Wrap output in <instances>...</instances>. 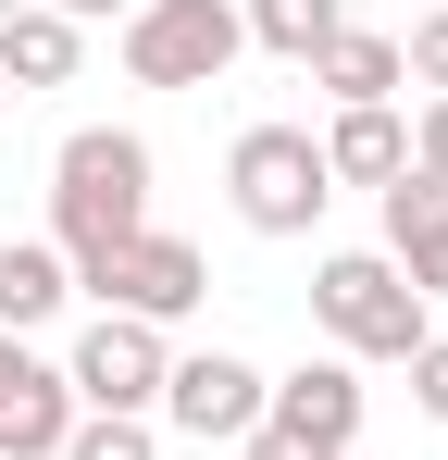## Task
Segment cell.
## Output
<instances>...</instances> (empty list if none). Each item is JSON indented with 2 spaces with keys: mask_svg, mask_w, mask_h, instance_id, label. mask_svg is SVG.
<instances>
[{
  "mask_svg": "<svg viewBox=\"0 0 448 460\" xmlns=\"http://www.w3.org/2000/svg\"><path fill=\"white\" fill-rule=\"evenodd\" d=\"M138 225H149V137L138 125H75L63 150H50V249L87 274Z\"/></svg>",
  "mask_w": 448,
  "mask_h": 460,
  "instance_id": "cell-1",
  "label": "cell"
},
{
  "mask_svg": "<svg viewBox=\"0 0 448 460\" xmlns=\"http://www.w3.org/2000/svg\"><path fill=\"white\" fill-rule=\"evenodd\" d=\"M311 323H324L336 361H411V349L436 336L386 249H324V274H311Z\"/></svg>",
  "mask_w": 448,
  "mask_h": 460,
  "instance_id": "cell-2",
  "label": "cell"
},
{
  "mask_svg": "<svg viewBox=\"0 0 448 460\" xmlns=\"http://www.w3.org/2000/svg\"><path fill=\"white\" fill-rule=\"evenodd\" d=\"M224 199H237V225H249V236H311V225H324V199H336L324 137H311V125H249V137L224 150Z\"/></svg>",
  "mask_w": 448,
  "mask_h": 460,
  "instance_id": "cell-3",
  "label": "cell"
},
{
  "mask_svg": "<svg viewBox=\"0 0 448 460\" xmlns=\"http://www.w3.org/2000/svg\"><path fill=\"white\" fill-rule=\"evenodd\" d=\"M112 50H125L138 87H224V63L249 50V25H237V0H138L112 25Z\"/></svg>",
  "mask_w": 448,
  "mask_h": 460,
  "instance_id": "cell-4",
  "label": "cell"
},
{
  "mask_svg": "<svg viewBox=\"0 0 448 460\" xmlns=\"http://www.w3.org/2000/svg\"><path fill=\"white\" fill-rule=\"evenodd\" d=\"M75 287H87L100 311H125V323H187V311L212 299V261H200V249H187L175 225H138L125 249H112V261H87Z\"/></svg>",
  "mask_w": 448,
  "mask_h": 460,
  "instance_id": "cell-5",
  "label": "cell"
},
{
  "mask_svg": "<svg viewBox=\"0 0 448 460\" xmlns=\"http://www.w3.org/2000/svg\"><path fill=\"white\" fill-rule=\"evenodd\" d=\"M162 374H175V336H162V323H125V311H100L63 349L75 411H112V423H149V411H162Z\"/></svg>",
  "mask_w": 448,
  "mask_h": 460,
  "instance_id": "cell-6",
  "label": "cell"
},
{
  "mask_svg": "<svg viewBox=\"0 0 448 460\" xmlns=\"http://www.w3.org/2000/svg\"><path fill=\"white\" fill-rule=\"evenodd\" d=\"M262 361H237V349H187L175 374H162V411L149 423H175V436H200V448H237L249 423H262Z\"/></svg>",
  "mask_w": 448,
  "mask_h": 460,
  "instance_id": "cell-7",
  "label": "cell"
},
{
  "mask_svg": "<svg viewBox=\"0 0 448 460\" xmlns=\"http://www.w3.org/2000/svg\"><path fill=\"white\" fill-rule=\"evenodd\" d=\"M262 423H287V436H311V448H349L362 436V361H299V374L262 385Z\"/></svg>",
  "mask_w": 448,
  "mask_h": 460,
  "instance_id": "cell-8",
  "label": "cell"
},
{
  "mask_svg": "<svg viewBox=\"0 0 448 460\" xmlns=\"http://www.w3.org/2000/svg\"><path fill=\"white\" fill-rule=\"evenodd\" d=\"M373 199H386V261H399V287L436 311L448 299V187L399 174V187H373Z\"/></svg>",
  "mask_w": 448,
  "mask_h": 460,
  "instance_id": "cell-9",
  "label": "cell"
},
{
  "mask_svg": "<svg viewBox=\"0 0 448 460\" xmlns=\"http://www.w3.org/2000/svg\"><path fill=\"white\" fill-rule=\"evenodd\" d=\"M63 436H75V385H63V361H13V385H0V460H63Z\"/></svg>",
  "mask_w": 448,
  "mask_h": 460,
  "instance_id": "cell-10",
  "label": "cell"
},
{
  "mask_svg": "<svg viewBox=\"0 0 448 460\" xmlns=\"http://www.w3.org/2000/svg\"><path fill=\"white\" fill-rule=\"evenodd\" d=\"M324 174H336V187H399V174H411V125H399V100L336 112V125H324Z\"/></svg>",
  "mask_w": 448,
  "mask_h": 460,
  "instance_id": "cell-11",
  "label": "cell"
},
{
  "mask_svg": "<svg viewBox=\"0 0 448 460\" xmlns=\"http://www.w3.org/2000/svg\"><path fill=\"white\" fill-rule=\"evenodd\" d=\"M75 299V261L50 236H0V336H38L50 311Z\"/></svg>",
  "mask_w": 448,
  "mask_h": 460,
  "instance_id": "cell-12",
  "label": "cell"
},
{
  "mask_svg": "<svg viewBox=\"0 0 448 460\" xmlns=\"http://www.w3.org/2000/svg\"><path fill=\"white\" fill-rule=\"evenodd\" d=\"M311 87H324L336 112H373V100H399V38H373V25H336V38L311 50Z\"/></svg>",
  "mask_w": 448,
  "mask_h": 460,
  "instance_id": "cell-13",
  "label": "cell"
},
{
  "mask_svg": "<svg viewBox=\"0 0 448 460\" xmlns=\"http://www.w3.org/2000/svg\"><path fill=\"white\" fill-rule=\"evenodd\" d=\"M75 63H87V25H63L50 0L0 25V87H75Z\"/></svg>",
  "mask_w": 448,
  "mask_h": 460,
  "instance_id": "cell-14",
  "label": "cell"
},
{
  "mask_svg": "<svg viewBox=\"0 0 448 460\" xmlns=\"http://www.w3.org/2000/svg\"><path fill=\"white\" fill-rule=\"evenodd\" d=\"M237 25H249V50H274V63H311V50L349 25V0H237Z\"/></svg>",
  "mask_w": 448,
  "mask_h": 460,
  "instance_id": "cell-15",
  "label": "cell"
},
{
  "mask_svg": "<svg viewBox=\"0 0 448 460\" xmlns=\"http://www.w3.org/2000/svg\"><path fill=\"white\" fill-rule=\"evenodd\" d=\"M63 460H162V436H149V423H112V411H75Z\"/></svg>",
  "mask_w": 448,
  "mask_h": 460,
  "instance_id": "cell-16",
  "label": "cell"
},
{
  "mask_svg": "<svg viewBox=\"0 0 448 460\" xmlns=\"http://www.w3.org/2000/svg\"><path fill=\"white\" fill-rule=\"evenodd\" d=\"M399 75H411V87H436V100H448V13H424V25L399 38Z\"/></svg>",
  "mask_w": 448,
  "mask_h": 460,
  "instance_id": "cell-17",
  "label": "cell"
},
{
  "mask_svg": "<svg viewBox=\"0 0 448 460\" xmlns=\"http://www.w3.org/2000/svg\"><path fill=\"white\" fill-rule=\"evenodd\" d=\"M411 411H424V423H448V336H424V349H411Z\"/></svg>",
  "mask_w": 448,
  "mask_h": 460,
  "instance_id": "cell-18",
  "label": "cell"
},
{
  "mask_svg": "<svg viewBox=\"0 0 448 460\" xmlns=\"http://www.w3.org/2000/svg\"><path fill=\"white\" fill-rule=\"evenodd\" d=\"M411 174H424V187H448V100H424V112H411Z\"/></svg>",
  "mask_w": 448,
  "mask_h": 460,
  "instance_id": "cell-19",
  "label": "cell"
},
{
  "mask_svg": "<svg viewBox=\"0 0 448 460\" xmlns=\"http://www.w3.org/2000/svg\"><path fill=\"white\" fill-rule=\"evenodd\" d=\"M237 460H349V448H311V436H287V423H249Z\"/></svg>",
  "mask_w": 448,
  "mask_h": 460,
  "instance_id": "cell-20",
  "label": "cell"
},
{
  "mask_svg": "<svg viewBox=\"0 0 448 460\" xmlns=\"http://www.w3.org/2000/svg\"><path fill=\"white\" fill-rule=\"evenodd\" d=\"M50 13H63V25H125L138 0H50Z\"/></svg>",
  "mask_w": 448,
  "mask_h": 460,
  "instance_id": "cell-21",
  "label": "cell"
},
{
  "mask_svg": "<svg viewBox=\"0 0 448 460\" xmlns=\"http://www.w3.org/2000/svg\"><path fill=\"white\" fill-rule=\"evenodd\" d=\"M13 361H25V336H0V385H13Z\"/></svg>",
  "mask_w": 448,
  "mask_h": 460,
  "instance_id": "cell-22",
  "label": "cell"
},
{
  "mask_svg": "<svg viewBox=\"0 0 448 460\" xmlns=\"http://www.w3.org/2000/svg\"><path fill=\"white\" fill-rule=\"evenodd\" d=\"M13 13H38V0H0V25H13Z\"/></svg>",
  "mask_w": 448,
  "mask_h": 460,
  "instance_id": "cell-23",
  "label": "cell"
},
{
  "mask_svg": "<svg viewBox=\"0 0 448 460\" xmlns=\"http://www.w3.org/2000/svg\"><path fill=\"white\" fill-rule=\"evenodd\" d=\"M0 100H13V87H0Z\"/></svg>",
  "mask_w": 448,
  "mask_h": 460,
  "instance_id": "cell-24",
  "label": "cell"
},
{
  "mask_svg": "<svg viewBox=\"0 0 448 460\" xmlns=\"http://www.w3.org/2000/svg\"><path fill=\"white\" fill-rule=\"evenodd\" d=\"M436 13H448V0H436Z\"/></svg>",
  "mask_w": 448,
  "mask_h": 460,
  "instance_id": "cell-25",
  "label": "cell"
}]
</instances>
